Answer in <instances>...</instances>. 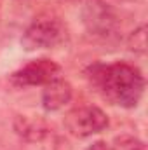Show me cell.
<instances>
[{"label":"cell","mask_w":148,"mask_h":150,"mask_svg":"<svg viewBox=\"0 0 148 150\" xmlns=\"http://www.w3.org/2000/svg\"><path fill=\"white\" fill-rule=\"evenodd\" d=\"M91 86L110 103L122 108H136L145 91L141 70L125 61L92 63L85 70Z\"/></svg>","instance_id":"1"},{"label":"cell","mask_w":148,"mask_h":150,"mask_svg":"<svg viewBox=\"0 0 148 150\" xmlns=\"http://www.w3.org/2000/svg\"><path fill=\"white\" fill-rule=\"evenodd\" d=\"M65 26L59 19L45 16L38 18L23 32L21 45L25 51H38V49H51L56 47L65 38Z\"/></svg>","instance_id":"2"},{"label":"cell","mask_w":148,"mask_h":150,"mask_svg":"<svg viewBox=\"0 0 148 150\" xmlns=\"http://www.w3.org/2000/svg\"><path fill=\"white\" fill-rule=\"evenodd\" d=\"M65 127L75 138H89L108 127V115L96 105H84L66 113Z\"/></svg>","instance_id":"3"},{"label":"cell","mask_w":148,"mask_h":150,"mask_svg":"<svg viewBox=\"0 0 148 150\" xmlns=\"http://www.w3.org/2000/svg\"><path fill=\"white\" fill-rule=\"evenodd\" d=\"M61 77V67L49 59V58H38L11 75V82L18 87H33V86H45L51 80Z\"/></svg>","instance_id":"4"},{"label":"cell","mask_w":148,"mask_h":150,"mask_svg":"<svg viewBox=\"0 0 148 150\" xmlns=\"http://www.w3.org/2000/svg\"><path fill=\"white\" fill-rule=\"evenodd\" d=\"M85 28L98 37H110L117 30V14L103 0H89L82 11Z\"/></svg>","instance_id":"5"},{"label":"cell","mask_w":148,"mask_h":150,"mask_svg":"<svg viewBox=\"0 0 148 150\" xmlns=\"http://www.w3.org/2000/svg\"><path fill=\"white\" fill-rule=\"evenodd\" d=\"M12 127H14V133L26 145H37V143L47 142L52 136H56L54 131H52V126L44 117H38V115L19 113V115L14 117Z\"/></svg>","instance_id":"6"},{"label":"cell","mask_w":148,"mask_h":150,"mask_svg":"<svg viewBox=\"0 0 148 150\" xmlns=\"http://www.w3.org/2000/svg\"><path fill=\"white\" fill-rule=\"evenodd\" d=\"M73 98V87L63 77H58L44 86L42 89V107L45 112H58L65 108Z\"/></svg>","instance_id":"7"},{"label":"cell","mask_w":148,"mask_h":150,"mask_svg":"<svg viewBox=\"0 0 148 150\" xmlns=\"http://www.w3.org/2000/svg\"><path fill=\"white\" fill-rule=\"evenodd\" d=\"M127 47L134 54H145L147 51V26L140 25L127 37Z\"/></svg>","instance_id":"8"},{"label":"cell","mask_w":148,"mask_h":150,"mask_svg":"<svg viewBox=\"0 0 148 150\" xmlns=\"http://www.w3.org/2000/svg\"><path fill=\"white\" fill-rule=\"evenodd\" d=\"M108 150H147V145L132 134H120L113 138Z\"/></svg>","instance_id":"9"},{"label":"cell","mask_w":148,"mask_h":150,"mask_svg":"<svg viewBox=\"0 0 148 150\" xmlns=\"http://www.w3.org/2000/svg\"><path fill=\"white\" fill-rule=\"evenodd\" d=\"M84 150H108V143L103 142V140H98V142L91 143L89 147H85Z\"/></svg>","instance_id":"10"},{"label":"cell","mask_w":148,"mask_h":150,"mask_svg":"<svg viewBox=\"0 0 148 150\" xmlns=\"http://www.w3.org/2000/svg\"><path fill=\"white\" fill-rule=\"evenodd\" d=\"M0 4H2V0H0Z\"/></svg>","instance_id":"11"}]
</instances>
